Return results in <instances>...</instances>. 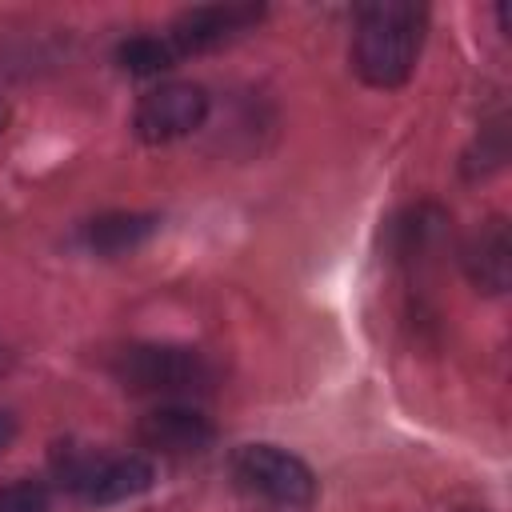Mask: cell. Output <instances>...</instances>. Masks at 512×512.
<instances>
[{"label": "cell", "instance_id": "12", "mask_svg": "<svg viewBox=\"0 0 512 512\" xmlns=\"http://www.w3.org/2000/svg\"><path fill=\"white\" fill-rule=\"evenodd\" d=\"M0 512H52V496L40 480H12L0 488Z\"/></svg>", "mask_w": 512, "mask_h": 512}, {"label": "cell", "instance_id": "10", "mask_svg": "<svg viewBox=\"0 0 512 512\" xmlns=\"http://www.w3.org/2000/svg\"><path fill=\"white\" fill-rule=\"evenodd\" d=\"M176 48L168 44V36H156V32H140V36H128L116 44V64L128 72V76H160L176 64Z\"/></svg>", "mask_w": 512, "mask_h": 512}, {"label": "cell", "instance_id": "8", "mask_svg": "<svg viewBox=\"0 0 512 512\" xmlns=\"http://www.w3.org/2000/svg\"><path fill=\"white\" fill-rule=\"evenodd\" d=\"M460 264H464V276L476 292L484 296H500L508 292L512 284V232H508V220L504 216H488L480 220L464 248H460Z\"/></svg>", "mask_w": 512, "mask_h": 512}, {"label": "cell", "instance_id": "6", "mask_svg": "<svg viewBox=\"0 0 512 512\" xmlns=\"http://www.w3.org/2000/svg\"><path fill=\"white\" fill-rule=\"evenodd\" d=\"M260 20H264V4H196V8H184L164 36L184 60V56H204L240 40Z\"/></svg>", "mask_w": 512, "mask_h": 512}, {"label": "cell", "instance_id": "11", "mask_svg": "<svg viewBox=\"0 0 512 512\" xmlns=\"http://www.w3.org/2000/svg\"><path fill=\"white\" fill-rule=\"evenodd\" d=\"M504 156H508V136H504V120H496V124L480 128L476 152H468L464 172L468 176H488V172H496L504 164Z\"/></svg>", "mask_w": 512, "mask_h": 512}, {"label": "cell", "instance_id": "14", "mask_svg": "<svg viewBox=\"0 0 512 512\" xmlns=\"http://www.w3.org/2000/svg\"><path fill=\"white\" fill-rule=\"evenodd\" d=\"M8 120H12V108H8V100L0 96V136H4V128H8Z\"/></svg>", "mask_w": 512, "mask_h": 512}, {"label": "cell", "instance_id": "1", "mask_svg": "<svg viewBox=\"0 0 512 512\" xmlns=\"http://www.w3.org/2000/svg\"><path fill=\"white\" fill-rule=\"evenodd\" d=\"M428 32V8L404 0L364 4L352 32V72L368 88H400L412 80Z\"/></svg>", "mask_w": 512, "mask_h": 512}, {"label": "cell", "instance_id": "2", "mask_svg": "<svg viewBox=\"0 0 512 512\" xmlns=\"http://www.w3.org/2000/svg\"><path fill=\"white\" fill-rule=\"evenodd\" d=\"M112 380L132 396H156L168 404L208 396L216 388V364L192 344H160L136 340L112 352L108 360Z\"/></svg>", "mask_w": 512, "mask_h": 512}, {"label": "cell", "instance_id": "7", "mask_svg": "<svg viewBox=\"0 0 512 512\" xmlns=\"http://www.w3.org/2000/svg\"><path fill=\"white\" fill-rule=\"evenodd\" d=\"M216 424L192 404H156L136 420V444L152 456L184 460L212 448Z\"/></svg>", "mask_w": 512, "mask_h": 512}, {"label": "cell", "instance_id": "3", "mask_svg": "<svg viewBox=\"0 0 512 512\" xmlns=\"http://www.w3.org/2000/svg\"><path fill=\"white\" fill-rule=\"evenodd\" d=\"M48 468L52 480L84 504H124L156 484V468L144 452H108L80 440H60Z\"/></svg>", "mask_w": 512, "mask_h": 512}, {"label": "cell", "instance_id": "15", "mask_svg": "<svg viewBox=\"0 0 512 512\" xmlns=\"http://www.w3.org/2000/svg\"><path fill=\"white\" fill-rule=\"evenodd\" d=\"M4 368H8V356H4V348H0V372H4Z\"/></svg>", "mask_w": 512, "mask_h": 512}, {"label": "cell", "instance_id": "13", "mask_svg": "<svg viewBox=\"0 0 512 512\" xmlns=\"http://www.w3.org/2000/svg\"><path fill=\"white\" fill-rule=\"evenodd\" d=\"M12 440H16V416L8 408H0V452H8Z\"/></svg>", "mask_w": 512, "mask_h": 512}, {"label": "cell", "instance_id": "4", "mask_svg": "<svg viewBox=\"0 0 512 512\" xmlns=\"http://www.w3.org/2000/svg\"><path fill=\"white\" fill-rule=\"evenodd\" d=\"M232 480L280 508H308L316 500V472L280 444H240L232 452Z\"/></svg>", "mask_w": 512, "mask_h": 512}, {"label": "cell", "instance_id": "5", "mask_svg": "<svg viewBox=\"0 0 512 512\" xmlns=\"http://www.w3.org/2000/svg\"><path fill=\"white\" fill-rule=\"evenodd\" d=\"M208 108H212V100H208V92L200 84L168 80V84L148 88L136 100L132 132H136L140 144H172V140H184L196 128H204Z\"/></svg>", "mask_w": 512, "mask_h": 512}, {"label": "cell", "instance_id": "9", "mask_svg": "<svg viewBox=\"0 0 512 512\" xmlns=\"http://www.w3.org/2000/svg\"><path fill=\"white\" fill-rule=\"evenodd\" d=\"M156 228H160L156 212H104L80 228V244L92 256L112 260V256H128L140 244H148L156 236Z\"/></svg>", "mask_w": 512, "mask_h": 512}]
</instances>
